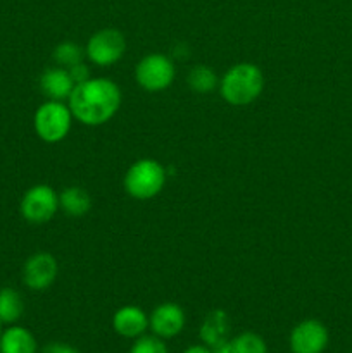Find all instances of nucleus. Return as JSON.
Segmentation results:
<instances>
[{
	"mask_svg": "<svg viewBox=\"0 0 352 353\" xmlns=\"http://www.w3.org/2000/svg\"><path fill=\"white\" fill-rule=\"evenodd\" d=\"M0 333H2V323H0Z\"/></svg>",
	"mask_w": 352,
	"mask_h": 353,
	"instance_id": "obj_25",
	"label": "nucleus"
},
{
	"mask_svg": "<svg viewBox=\"0 0 352 353\" xmlns=\"http://www.w3.org/2000/svg\"><path fill=\"white\" fill-rule=\"evenodd\" d=\"M130 353H168L164 341L159 336H140L135 340Z\"/></svg>",
	"mask_w": 352,
	"mask_h": 353,
	"instance_id": "obj_20",
	"label": "nucleus"
},
{
	"mask_svg": "<svg viewBox=\"0 0 352 353\" xmlns=\"http://www.w3.org/2000/svg\"><path fill=\"white\" fill-rule=\"evenodd\" d=\"M230 333V319L224 310H213L206 316L202 326H200V340L207 347H214L219 341L228 340Z\"/></svg>",
	"mask_w": 352,
	"mask_h": 353,
	"instance_id": "obj_15",
	"label": "nucleus"
},
{
	"mask_svg": "<svg viewBox=\"0 0 352 353\" xmlns=\"http://www.w3.org/2000/svg\"><path fill=\"white\" fill-rule=\"evenodd\" d=\"M72 112L69 105L57 100H47L37 109L33 117L35 133L45 143H59L71 131Z\"/></svg>",
	"mask_w": 352,
	"mask_h": 353,
	"instance_id": "obj_4",
	"label": "nucleus"
},
{
	"mask_svg": "<svg viewBox=\"0 0 352 353\" xmlns=\"http://www.w3.org/2000/svg\"><path fill=\"white\" fill-rule=\"evenodd\" d=\"M231 353H268V347L259 334L247 331L231 340Z\"/></svg>",
	"mask_w": 352,
	"mask_h": 353,
	"instance_id": "obj_19",
	"label": "nucleus"
},
{
	"mask_svg": "<svg viewBox=\"0 0 352 353\" xmlns=\"http://www.w3.org/2000/svg\"><path fill=\"white\" fill-rule=\"evenodd\" d=\"M24 312V302L19 292L14 288H0V323L14 324L21 319Z\"/></svg>",
	"mask_w": 352,
	"mask_h": 353,
	"instance_id": "obj_16",
	"label": "nucleus"
},
{
	"mask_svg": "<svg viewBox=\"0 0 352 353\" xmlns=\"http://www.w3.org/2000/svg\"><path fill=\"white\" fill-rule=\"evenodd\" d=\"M21 216L31 224H45L59 210V193L48 185H35L21 199Z\"/></svg>",
	"mask_w": 352,
	"mask_h": 353,
	"instance_id": "obj_6",
	"label": "nucleus"
},
{
	"mask_svg": "<svg viewBox=\"0 0 352 353\" xmlns=\"http://www.w3.org/2000/svg\"><path fill=\"white\" fill-rule=\"evenodd\" d=\"M41 353H79L78 350H75L72 347L66 343H50L41 350Z\"/></svg>",
	"mask_w": 352,
	"mask_h": 353,
	"instance_id": "obj_22",
	"label": "nucleus"
},
{
	"mask_svg": "<svg viewBox=\"0 0 352 353\" xmlns=\"http://www.w3.org/2000/svg\"><path fill=\"white\" fill-rule=\"evenodd\" d=\"M57 272L59 265L54 255L48 252H38L24 262L23 281L33 292H43L54 285Z\"/></svg>",
	"mask_w": 352,
	"mask_h": 353,
	"instance_id": "obj_8",
	"label": "nucleus"
},
{
	"mask_svg": "<svg viewBox=\"0 0 352 353\" xmlns=\"http://www.w3.org/2000/svg\"><path fill=\"white\" fill-rule=\"evenodd\" d=\"M328 340V330L321 321L306 319L290 333V350L292 353H323Z\"/></svg>",
	"mask_w": 352,
	"mask_h": 353,
	"instance_id": "obj_9",
	"label": "nucleus"
},
{
	"mask_svg": "<svg viewBox=\"0 0 352 353\" xmlns=\"http://www.w3.org/2000/svg\"><path fill=\"white\" fill-rule=\"evenodd\" d=\"M0 353H38V343L30 330L10 324L0 333Z\"/></svg>",
	"mask_w": 352,
	"mask_h": 353,
	"instance_id": "obj_13",
	"label": "nucleus"
},
{
	"mask_svg": "<svg viewBox=\"0 0 352 353\" xmlns=\"http://www.w3.org/2000/svg\"><path fill=\"white\" fill-rule=\"evenodd\" d=\"M186 83L195 93H211L219 86V78L209 65H193L186 76Z\"/></svg>",
	"mask_w": 352,
	"mask_h": 353,
	"instance_id": "obj_17",
	"label": "nucleus"
},
{
	"mask_svg": "<svg viewBox=\"0 0 352 353\" xmlns=\"http://www.w3.org/2000/svg\"><path fill=\"white\" fill-rule=\"evenodd\" d=\"M264 88V74L252 62H238L231 65L219 79V93L226 103L244 107L261 97Z\"/></svg>",
	"mask_w": 352,
	"mask_h": 353,
	"instance_id": "obj_2",
	"label": "nucleus"
},
{
	"mask_svg": "<svg viewBox=\"0 0 352 353\" xmlns=\"http://www.w3.org/2000/svg\"><path fill=\"white\" fill-rule=\"evenodd\" d=\"M164 165L155 159H140L128 168L123 185L128 195L137 200H150L162 192L166 185Z\"/></svg>",
	"mask_w": 352,
	"mask_h": 353,
	"instance_id": "obj_3",
	"label": "nucleus"
},
{
	"mask_svg": "<svg viewBox=\"0 0 352 353\" xmlns=\"http://www.w3.org/2000/svg\"><path fill=\"white\" fill-rule=\"evenodd\" d=\"M213 353H231V340H224L216 343L214 347H209Z\"/></svg>",
	"mask_w": 352,
	"mask_h": 353,
	"instance_id": "obj_23",
	"label": "nucleus"
},
{
	"mask_svg": "<svg viewBox=\"0 0 352 353\" xmlns=\"http://www.w3.org/2000/svg\"><path fill=\"white\" fill-rule=\"evenodd\" d=\"M175 62L164 54H148L135 68V79L145 92H162L175 81Z\"/></svg>",
	"mask_w": 352,
	"mask_h": 353,
	"instance_id": "obj_5",
	"label": "nucleus"
},
{
	"mask_svg": "<svg viewBox=\"0 0 352 353\" xmlns=\"http://www.w3.org/2000/svg\"><path fill=\"white\" fill-rule=\"evenodd\" d=\"M69 74H71L72 81H75V85H79V83H85L86 79H90L92 76H90V68L85 64V62H79V64L72 65V68L68 69Z\"/></svg>",
	"mask_w": 352,
	"mask_h": 353,
	"instance_id": "obj_21",
	"label": "nucleus"
},
{
	"mask_svg": "<svg viewBox=\"0 0 352 353\" xmlns=\"http://www.w3.org/2000/svg\"><path fill=\"white\" fill-rule=\"evenodd\" d=\"M148 327L161 340L178 336L185 327V312L176 303H161L152 310L150 317H148Z\"/></svg>",
	"mask_w": 352,
	"mask_h": 353,
	"instance_id": "obj_10",
	"label": "nucleus"
},
{
	"mask_svg": "<svg viewBox=\"0 0 352 353\" xmlns=\"http://www.w3.org/2000/svg\"><path fill=\"white\" fill-rule=\"evenodd\" d=\"M59 209L69 217H83L92 209V196L81 186H68L59 193Z\"/></svg>",
	"mask_w": 352,
	"mask_h": 353,
	"instance_id": "obj_14",
	"label": "nucleus"
},
{
	"mask_svg": "<svg viewBox=\"0 0 352 353\" xmlns=\"http://www.w3.org/2000/svg\"><path fill=\"white\" fill-rule=\"evenodd\" d=\"M123 95L117 83L109 78H90L75 86L68 105L72 117L85 126H102L119 110Z\"/></svg>",
	"mask_w": 352,
	"mask_h": 353,
	"instance_id": "obj_1",
	"label": "nucleus"
},
{
	"mask_svg": "<svg viewBox=\"0 0 352 353\" xmlns=\"http://www.w3.org/2000/svg\"><path fill=\"white\" fill-rule=\"evenodd\" d=\"M113 327L119 336L137 340L148 330V316L137 305H124L116 310L113 317Z\"/></svg>",
	"mask_w": 352,
	"mask_h": 353,
	"instance_id": "obj_11",
	"label": "nucleus"
},
{
	"mask_svg": "<svg viewBox=\"0 0 352 353\" xmlns=\"http://www.w3.org/2000/svg\"><path fill=\"white\" fill-rule=\"evenodd\" d=\"M75 86L76 85L69 71L66 68H61V65L45 69L40 76V88L48 100L64 102L71 97Z\"/></svg>",
	"mask_w": 352,
	"mask_h": 353,
	"instance_id": "obj_12",
	"label": "nucleus"
},
{
	"mask_svg": "<svg viewBox=\"0 0 352 353\" xmlns=\"http://www.w3.org/2000/svg\"><path fill=\"white\" fill-rule=\"evenodd\" d=\"M126 52V40L119 30L106 28L88 38L85 47V55L92 64L107 68L121 61Z\"/></svg>",
	"mask_w": 352,
	"mask_h": 353,
	"instance_id": "obj_7",
	"label": "nucleus"
},
{
	"mask_svg": "<svg viewBox=\"0 0 352 353\" xmlns=\"http://www.w3.org/2000/svg\"><path fill=\"white\" fill-rule=\"evenodd\" d=\"M183 353H213L207 345H193V347H188Z\"/></svg>",
	"mask_w": 352,
	"mask_h": 353,
	"instance_id": "obj_24",
	"label": "nucleus"
},
{
	"mask_svg": "<svg viewBox=\"0 0 352 353\" xmlns=\"http://www.w3.org/2000/svg\"><path fill=\"white\" fill-rule=\"evenodd\" d=\"M52 55H54L55 64L66 69L79 64V62H83V57H86L85 48H81L78 43H75V41H61V43L54 48V54Z\"/></svg>",
	"mask_w": 352,
	"mask_h": 353,
	"instance_id": "obj_18",
	"label": "nucleus"
}]
</instances>
